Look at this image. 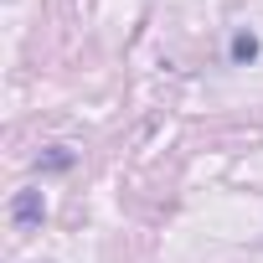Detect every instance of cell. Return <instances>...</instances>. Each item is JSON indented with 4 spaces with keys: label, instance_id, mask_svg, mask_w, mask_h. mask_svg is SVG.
<instances>
[{
    "label": "cell",
    "instance_id": "1",
    "mask_svg": "<svg viewBox=\"0 0 263 263\" xmlns=\"http://www.w3.org/2000/svg\"><path fill=\"white\" fill-rule=\"evenodd\" d=\"M11 222H16V232H36V227L47 222V196H42V191H16Z\"/></svg>",
    "mask_w": 263,
    "mask_h": 263
},
{
    "label": "cell",
    "instance_id": "2",
    "mask_svg": "<svg viewBox=\"0 0 263 263\" xmlns=\"http://www.w3.org/2000/svg\"><path fill=\"white\" fill-rule=\"evenodd\" d=\"M258 57H263V42H258V31L237 26V31H232V42H227V62H232V67H253Z\"/></svg>",
    "mask_w": 263,
    "mask_h": 263
},
{
    "label": "cell",
    "instance_id": "3",
    "mask_svg": "<svg viewBox=\"0 0 263 263\" xmlns=\"http://www.w3.org/2000/svg\"><path fill=\"white\" fill-rule=\"evenodd\" d=\"M78 165V150H67V145H47L42 155H36V171L42 176H62V171H72Z\"/></svg>",
    "mask_w": 263,
    "mask_h": 263
}]
</instances>
